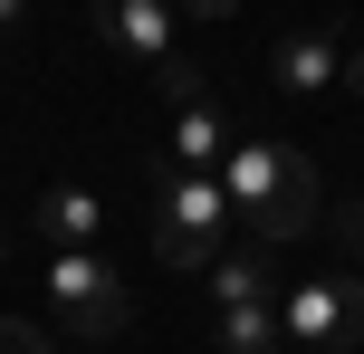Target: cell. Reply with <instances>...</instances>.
<instances>
[{
  "mask_svg": "<svg viewBox=\"0 0 364 354\" xmlns=\"http://www.w3.org/2000/svg\"><path fill=\"white\" fill-rule=\"evenodd\" d=\"M211 354H288L278 297H250V306H211Z\"/></svg>",
  "mask_w": 364,
  "mask_h": 354,
  "instance_id": "cell-9",
  "label": "cell"
},
{
  "mask_svg": "<svg viewBox=\"0 0 364 354\" xmlns=\"http://www.w3.org/2000/svg\"><path fill=\"white\" fill-rule=\"evenodd\" d=\"M38 230H48V249H96L106 240V201L87 182H48L38 192Z\"/></svg>",
  "mask_w": 364,
  "mask_h": 354,
  "instance_id": "cell-8",
  "label": "cell"
},
{
  "mask_svg": "<svg viewBox=\"0 0 364 354\" xmlns=\"http://www.w3.org/2000/svg\"><path fill=\"white\" fill-rule=\"evenodd\" d=\"M250 297H278V249L240 240V249L211 259V306H250Z\"/></svg>",
  "mask_w": 364,
  "mask_h": 354,
  "instance_id": "cell-10",
  "label": "cell"
},
{
  "mask_svg": "<svg viewBox=\"0 0 364 354\" xmlns=\"http://www.w3.org/2000/svg\"><path fill=\"white\" fill-rule=\"evenodd\" d=\"M0 259H10V230H0Z\"/></svg>",
  "mask_w": 364,
  "mask_h": 354,
  "instance_id": "cell-16",
  "label": "cell"
},
{
  "mask_svg": "<svg viewBox=\"0 0 364 354\" xmlns=\"http://www.w3.org/2000/svg\"><path fill=\"white\" fill-rule=\"evenodd\" d=\"M346 268L364 278V211H346Z\"/></svg>",
  "mask_w": 364,
  "mask_h": 354,
  "instance_id": "cell-13",
  "label": "cell"
},
{
  "mask_svg": "<svg viewBox=\"0 0 364 354\" xmlns=\"http://www.w3.org/2000/svg\"><path fill=\"white\" fill-rule=\"evenodd\" d=\"M87 29L106 38L115 57H134L144 77H164L182 57V29H173V0H87Z\"/></svg>",
  "mask_w": 364,
  "mask_h": 354,
  "instance_id": "cell-5",
  "label": "cell"
},
{
  "mask_svg": "<svg viewBox=\"0 0 364 354\" xmlns=\"http://www.w3.org/2000/svg\"><path fill=\"white\" fill-rule=\"evenodd\" d=\"M220 192H230V221L240 240L259 249H297L316 240V163L297 144H230V163H220Z\"/></svg>",
  "mask_w": 364,
  "mask_h": 354,
  "instance_id": "cell-1",
  "label": "cell"
},
{
  "mask_svg": "<svg viewBox=\"0 0 364 354\" xmlns=\"http://www.w3.org/2000/svg\"><path fill=\"white\" fill-rule=\"evenodd\" d=\"M0 354H58L48 336H38V326L29 316H0Z\"/></svg>",
  "mask_w": 364,
  "mask_h": 354,
  "instance_id": "cell-11",
  "label": "cell"
},
{
  "mask_svg": "<svg viewBox=\"0 0 364 354\" xmlns=\"http://www.w3.org/2000/svg\"><path fill=\"white\" fill-rule=\"evenodd\" d=\"M278 326L297 354H355L364 345V278L355 268H316V278L278 287Z\"/></svg>",
  "mask_w": 364,
  "mask_h": 354,
  "instance_id": "cell-3",
  "label": "cell"
},
{
  "mask_svg": "<svg viewBox=\"0 0 364 354\" xmlns=\"http://www.w3.org/2000/svg\"><path fill=\"white\" fill-rule=\"evenodd\" d=\"M164 153H173V172H220V163H230V115H220L211 96L173 106V125H164Z\"/></svg>",
  "mask_w": 364,
  "mask_h": 354,
  "instance_id": "cell-7",
  "label": "cell"
},
{
  "mask_svg": "<svg viewBox=\"0 0 364 354\" xmlns=\"http://www.w3.org/2000/svg\"><path fill=\"white\" fill-rule=\"evenodd\" d=\"M173 10H192V19H240L250 0H173Z\"/></svg>",
  "mask_w": 364,
  "mask_h": 354,
  "instance_id": "cell-12",
  "label": "cell"
},
{
  "mask_svg": "<svg viewBox=\"0 0 364 354\" xmlns=\"http://www.w3.org/2000/svg\"><path fill=\"white\" fill-rule=\"evenodd\" d=\"M38 0H0V38H19V19H29Z\"/></svg>",
  "mask_w": 364,
  "mask_h": 354,
  "instance_id": "cell-15",
  "label": "cell"
},
{
  "mask_svg": "<svg viewBox=\"0 0 364 354\" xmlns=\"http://www.w3.org/2000/svg\"><path fill=\"white\" fill-rule=\"evenodd\" d=\"M269 67H278V87H288V96L346 87V38H336V29H316V19H297V29H278Z\"/></svg>",
  "mask_w": 364,
  "mask_h": 354,
  "instance_id": "cell-6",
  "label": "cell"
},
{
  "mask_svg": "<svg viewBox=\"0 0 364 354\" xmlns=\"http://www.w3.org/2000/svg\"><path fill=\"white\" fill-rule=\"evenodd\" d=\"M48 306H58V326H77V336H125L134 326L125 268L96 259V249H48Z\"/></svg>",
  "mask_w": 364,
  "mask_h": 354,
  "instance_id": "cell-4",
  "label": "cell"
},
{
  "mask_svg": "<svg viewBox=\"0 0 364 354\" xmlns=\"http://www.w3.org/2000/svg\"><path fill=\"white\" fill-rule=\"evenodd\" d=\"M230 192L220 172H164V201H154V259L164 268H211L230 249Z\"/></svg>",
  "mask_w": 364,
  "mask_h": 354,
  "instance_id": "cell-2",
  "label": "cell"
},
{
  "mask_svg": "<svg viewBox=\"0 0 364 354\" xmlns=\"http://www.w3.org/2000/svg\"><path fill=\"white\" fill-rule=\"evenodd\" d=\"M346 96H364V38H346Z\"/></svg>",
  "mask_w": 364,
  "mask_h": 354,
  "instance_id": "cell-14",
  "label": "cell"
}]
</instances>
